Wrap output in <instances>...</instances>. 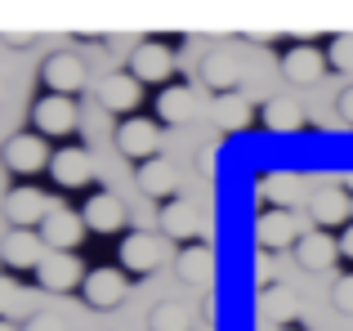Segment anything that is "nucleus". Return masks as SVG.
Masks as SVG:
<instances>
[{
	"label": "nucleus",
	"mask_w": 353,
	"mask_h": 331,
	"mask_svg": "<svg viewBox=\"0 0 353 331\" xmlns=\"http://www.w3.org/2000/svg\"><path fill=\"white\" fill-rule=\"evenodd\" d=\"M201 81H206L215 94L237 90V59L233 54H206V59H201Z\"/></svg>",
	"instance_id": "nucleus-25"
},
{
	"label": "nucleus",
	"mask_w": 353,
	"mask_h": 331,
	"mask_svg": "<svg viewBox=\"0 0 353 331\" xmlns=\"http://www.w3.org/2000/svg\"><path fill=\"white\" fill-rule=\"evenodd\" d=\"M41 237L50 251H72V246H81V237H85V215H77V210H45L41 219Z\"/></svg>",
	"instance_id": "nucleus-5"
},
{
	"label": "nucleus",
	"mask_w": 353,
	"mask_h": 331,
	"mask_svg": "<svg viewBox=\"0 0 353 331\" xmlns=\"http://www.w3.org/2000/svg\"><path fill=\"white\" fill-rule=\"evenodd\" d=\"M259 197H264L268 206L291 210L295 201H300V179H295V174H286V170H273V174H264V179H259Z\"/></svg>",
	"instance_id": "nucleus-23"
},
{
	"label": "nucleus",
	"mask_w": 353,
	"mask_h": 331,
	"mask_svg": "<svg viewBox=\"0 0 353 331\" xmlns=\"http://www.w3.org/2000/svg\"><path fill=\"white\" fill-rule=\"evenodd\" d=\"M277 331H295V327H291V323H286V327H277Z\"/></svg>",
	"instance_id": "nucleus-38"
},
{
	"label": "nucleus",
	"mask_w": 353,
	"mask_h": 331,
	"mask_svg": "<svg viewBox=\"0 0 353 331\" xmlns=\"http://www.w3.org/2000/svg\"><path fill=\"white\" fill-rule=\"evenodd\" d=\"M32 126L36 134H68L72 126H77V103H72V94H41L32 103Z\"/></svg>",
	"instance_id": "nucleus-1"
},
{
	"label": "nucleus",
	"mask_w": 353,
	"mask_h": 331,
	"mask_svg": "<svg viewBox=\"0 0 353 331\" xmlns=\"http://www.w3.org/2000/svg\"><path fill=\"white\" fill-rule=\"evenodd\" d=\"M259 314L268 318V323H291L295 314H300V305H295V296L291 291H282V287H264L259 291Z\"/></svg>",
	"instance_id": "nucleus-27"
},
{
	"label": "nucleus",
	"mask_w": 353,
	"mask_h": 331,
	"mask_svg": "<svg viewBox=\"0 0 353 331\" xmlns=\"http://www.w3.org/2000/svg\"><path fill=\"white\" fill-rule=\"evenodd\" d=\"M139 188L148 192V197H161V201H170L174 197V188H179V174H174V166L170 161H161V157H148V161H139Z\"/></svg>",
	"instance_id": "nucleus-18"
},
{
	"label": "nucleus",
	"mask_w": 353,
	"mask_h": 331,
	"mask_svg": "<svg viewBox=\"0 0 353 331\" xmlns=\"http://www.w3.org/2000/svg\"><path fill=\"white\" fill-rule=\"evenodd\" d=\"M81 215H85V228H94V233H117V228L125 224V206H121L112 192H94V197L81 206Z\"/></svg>",
	"instance_id": "nucleus-19"
},
{
	"label": "nucleus",
	"mask_w": 353,
	"mask_h": 331,
	"mask_svg": "<svg viewBox=\"0 0 353 331\" xmlns=\"http://www.w3.org/2000/svg\"><path fill=\"white\" fill-rule=\"evenodd\" d=\"M340 117H345V126H353V86L340 94Z\"/></svg>",
	"instance_id": "nucleus-34"
},
{
	"label": "nucleus",
	"mask_w": 353,
	"mask_h": 331,
	"mask_svg": "<svg viewBox=\"0 0 353 331\" xmlns=\"http://www.w3.org/2000/svg\"><path fill=\"white\" fill-rule=\"evenodd\" d=\"M336 255H340V242L327 233V228L300 233V242H295V260H300V269H309V273H327L331 264H336Z\"/></svg>",
	"instance_id": "nucleus-7"
},
{
	"label": "nucleus",
	"mask_w": 353,
	"mask_h": 331,
	"mask_svg": "<svg viewBox=\"0 0 353 331\" xmlns=\"http://www.w3.org/2000/svg\"><path fill=\"white\" fill-rule=\"evenodd\" d=\"M139 86H143V81H139L134 72H112L108 81H99V108H108V112H130V108L139 103Z\"/></svg>",
	"instance_id": "nucleus-16"
},
{
	"label": "nucleus",
	"mask_w": 353,
	"mask_h": 331,
	"mask_svg": "<svg viewBox=\"0 0 353 331\" xmlns=\"http://www.w3.org/2000/svg\"><path fill=\"white\" fill-rule=\"evenodd\" d=\"M340 255H349V260H353V224L345 228V237H340Z\"/></svg>",
	"instance_id": "nucleus-35"
},
{
	"label": "nucleus",
	"mask_w": 353,
	"mask_h": 331,
	"mask_svg": "<svg viewBox=\"0 0 353 331\" xmlns=\"http://www.w3.org/2000/svg\"><path fill=\"white\" fill-rule=\"evenodd\" d=\"M0 45H9V50H27L32 36H27V32H9V36H0Z\"/></svg>",
	"instance_id": "nucleus-32"
},
{
	"label": "nucleus",
	"mask_w": 353,
	"mask_h": 331,
	"mask_svg": "<svg viewBox=\"0 0 353 331\" xmlns=\"http://www.w3.org/2000/svg\"><path fill=\"white\" fill-rule=\"evenodd\" d=\"M264 126H268V130H277V134L300 130V126H304L300 103H295V99H268V103H264Z\"/></svg>",
	"instance_id": "nucleus-26"
},
{
	"label": "nucleus",
	"mask_w": 353,
	"mask_h": 331,
	"mask_svg": "<svg viewBox=\"0 0 353 331\" xmlns=\"http://www.w3.org/2000/svg\"><path fill=\"white\" fill-rule=\"evenodd\" d=\"M125 291H130V282L121 269H90L85 282H81V296H85L90 309H112L125 300Z\"/></svg>",
	"instance_id": "nucleus-4"
},
{
	"label": "nucleus",
	"mask_w": 353,
	"mask_h": 331,
	"mask_svg": "<svg viewBox=\"0 0 353 331\" xmlns=\"http://www.w3.org/2000/svg\"><path fill=\"white\" fill-rule=\"evenodd\" d=\"M45 86L54 90V94H77L81 86H85V63L77 59V54H50L41 68Z\"/></svg>",
	"instance_id": "nucleus-12"
},
{
	"label": "nucleus",
	"mask_w": 353,
	"mask_h": 331,
	"mask_svg": "<svg viewBox=\"0 0 353 331\" xmlns=\"http://www.w3.org/2000/svg\"><path fill=\"white\" fill-rule=\"evenodd\" d=\"M250 103L237 94V90H228V94H215V103H210V121L219 126L224 134H237V130H246L250 126Z\"/></svg>",
	"instance_id": "nucleus-21"
},
{
	"label": "nucleus",
	"mask_w": 353,
	"mask_h": 331,
	"mask_svg": "<svg viewBox=\"0 0 353 331\" xmlns=\"http://www.w3.org/2000/svg\"><path fill=\"white\" fill-rule=\"evenodd\" d=\"M117 148L125 152L130 161H148L161 148V130H157L148 117H125V121L117 126Z\"/></svg>",
	"instance_id": "nucleus-2"
},
{
	"label": "nucleus",
	"mask_w": 353,
	"mask_h": 331,
	"mask_svg": "<svg viewBox=\"0 0 353 331\" xmlns=\"http://www.w3.org/2000/svg\"><path fill=\"white\" fill-rule=\"evenodd\" d=\"M27 331H63V327H59V318L41 314V318H32V327H27Z\"/></svg>",
	"instance_id": "nucleus-33"
},
{
	"label": "nucleus",
	"mask_w": 353,
	"mask_h": 331,
	"mask_svg": "<svg viewBox=\"0 0 353 331\" xmlns=\"http://www.w3.org/2000/svg\"><path fill=\"white\" fill-rule=\"evenodd\" d=\"M161 260H165V246L152 233H130L121 242V269H130V273H152V269H161Z\"/></svg>",
	"instance_id": "nucleus-8"
},
{
	"label": "nucleus",
	"mask_w": 353,
	"mask_h": 331,
	"mask_svg": "<svg viewBox=\"0 0 353 331\" xmlns=\"http://www.w3.org/2000/svg\"><path fill=\"white\" fill-rule=\"evenodd\" d=\"M0 94H5V81H0Z\"/></svg>",
	"instance_id": "nucleus-39"
},
{
	"label": "nucleus",
	"mask_w": 353,
	"mask_h": 331,
	"mask_svg": "<svg viewBox=\"0 0 353 331\" xmlns=\"http://www.w3.org/2000/svg\"><path fill=\"white\" fill-rule=\"evenodd\" d=\"M0 260H5V269H36L45 260V237L32 228H14L0 246Z\"/></svg>",
	"instance_id": "nucleus-11"
},
{
	"label": "nucleus",
	"mask_w": 353,
	"mask_h": 331,
	"mask_svg": "<svg viewBox=\"0 0 353 331\" xmlns=\"http://www.w3.org/2000/svg\"><path fill=\"white\" fill-rule=\"evenodd\" d=\"M255 242L264 251H282V246H295L300 242V228H295V215L282 206H268L264 215L255 219Z\"/></svg>",
	"instance_id": "nucleus-6"
},
{
	"label": "nucleus",
	"mask_w": 353,
	"mask_h": 331,
	"mask_svg": "<svg viewBox=\"0 0 353 331\" xmlns=\"http://www.w3.org/2000/svg\"><path fill=\"white\" fill-rule=\"evenodd\" d=\"M157 112H161V121L183 126L192 112H197V99H192V90H188V86H165V90H161V99H157Z\"/></svg>",
	"instance_id": "nucleus-24"
},
{
	"label": "nucleus",
	"mask_w": 353,
	"mask_h": 331,
	"mask_svg": "<svg viewBox=\"0 0 353 331\" xmlns=\"http://www.w3.org/2000/svg\"><path fill=\"white\" fill-rule=\"evenodd\" d=\"M331 300H336L340 314H353V273H345V278L331 287Z\"/></svg>",
	"instance_id": "nucleus-31"
},
{
	"label": "nucleus",
	"mask_w": 353,
	"mask_h": 331,
	"mask_svg": "<svg viewBox=\"0 0 353 331\" xmlns=\"http://www.w3.org/2000/svg\"><path fill=\"white\" fill-rule=\"evenodd\" d=\"M174 269H179V282H188V287H210V278H215V255L201 242H183Z\"/></svg>",
	"instance_id": "nucleus-15"
},
{
	"label": "nucleus",
	"mask_w": 353,
	"mask_h": 331,
	"mask_svg": "<svg viewBox=\"0 0 353 331\" xmlns=\"http://www.w3.org/2000/svg\"><path fill=\"white\" fill-rule=\"evenodd\" d=\"M18 309H23V296H18V287L9 278H0V318H14Z\"/></svg>",
	"instance_id": "nucleus-30"
},
{
	"label": "nucleus",
	"mask_w": 353,
	"mask_h": 331,
	"mask_svg": "<svg viewBox=\"0 0 353 331\" xmlns=\"http://www.w3.org/2000/svg\"><path fill=\"white\" fill-rule=\"evenodd\" d=\"M0 331H14V323H9V318H0Z\"/></svg>",
	"instance_id": "nucleus-37"
},
{
	"label": "nucleus",
	"mask_w": 353,
	"mask_h": 331,
	"mask_svg": "<svg viewBox=\"0 0 353 331\" xmlns=\"http://www.w3.org/2000/svg\"><path fill=\"white\" fill-rule=\"evenodd\" d=\"M327 63L336 72H353V36H336L327 45Z\"/></svg>",
	"instance_id": "nucleus-29"
},
{
	"label": "nucleus",
	"mask_w": 353,
	"mask_h": 331,
	"mask_svg": "<svg viewBox=\"0 0 353 331\" xmlns=\"http://www.w3.org/2000/svg\"><path fill=\"white\" fill-rule=\"evenodd\" d=\"M322 68H327V54H322L318 45H291V50L282 54V77L291 81V86H313V81L322 77Z\"/></svg>",
	"instance_id": "nucleus-10"
},
{
	"label": "nucleus",
	"mask_w": 353,
	"mask_h": 331,
	"mask_svg": "<svg viewBox=\"0 0 353 331\" xmlns=\"http://www.w3.org/2000/svg\"><path fill=\"white\" fill-rule=\"evenodd\" d=\"M5 166L14 174H36L41 166H50V148H45V134H14L5 143Z\"/></svg>",
	"instance_id": "nucleus-9"
},
{
	"label": "nucleus",
	"mask_w": 353,
	"mask_h": 331,
	"mask_svg": "<svg viewBox=\"0 0 353 331\" xmlns=\"http://www.w3.org/2000/svg\"><path fill=\"white\" fill-rule=\"evenodd\" d=\"M309 215L318 228H336L349 219V192L345 188H318L309 197Z\"/></svg>",
	"instance_id": "nucleus-20"
},
{
	"label": "nucleus",
	"mask_w": 353,
	"mask_h": 331,
	"mask_svg": "<svg viewBox=\"0 0 353 331\" xmlns=\"http://www.w3.org/2000/svg\"><path fill=\"white\" fill-rule=\"evenodd\" d=\"M161 228H165V237H174V242H192V237L201 233V215H197V206H192V201L170 197V201L161 206Z\"/></svg>",
	"instance_id": "nucleus-17"
},
{
	"label": "nucleus",
	"mask_w": 353,
	"mask_h": 331,
	"mask_svg": "<svg viewBox=\"0 0 353 331\" xmlns=\"http://www.w3.org/2000/svg\"><path fill=\"white\" fill-rule=\"evenodd\" d=\"M345 192H349V197H353V174H345Z\"/></svg>",
	"instance_id": "nucleus-36"
},
{
	"label": "nucleus",
	"mask_w": 353,
	"mask_h": 331,
	"mask_svg": "<svg viewBox=\"0 0 353 331\" xmlns=\"http://www.w3.org/2000/svg\"><path fill=\"white\" fill-rule=\"evenodd\" d=\"M170 68H174L170 50H165V45H157V41L134 45V54H130V72H134L139 81H148V86H161V81L170 77Z\"/></svg>",
	"instance_id": "nucleus-14"
},
{
	"label": "nucleus",
	"mask_w": 353,
	"mask_h": 331,
	"mask_svg": "<svg viewBox=\"0 0 353 331\" xmlns=\"http://www.w3.org/2000/svg\"><path fill=\"white\" fill-rule=\"evenodd\" d=\"M5 215H9V224H14V228H32V224H41V219H45V197L36 188H14L5 197Z\"/></svg>",
	"instance_id": "nucleus-22"
},
{
	"label": "nucleus",
	"mask_w": 353,
	"mask_h": 331,
	"mask_svg": "<svg viewBox=\"0 0 353 331\" xmlns=\"http://www.w3.org/2000/svg\"><path fill=\"white\" fill-rule=\"evenodd\" d=\"M50 174L59 179V188H81L94 179V157L85 148H63L50 157Z\"/></svg>",
	"instance_id": "nucleus-13"
},
{
	"label": "nucleus",
	"mask_w": 353,
	"mask_h": 331,
	"mask_svg": "<svg viewBox=\"0 0 353 331\" xmlns=\"http://www.w3.org/2000/svg\"><path fill=\"white\" fill-rule=\"evenodd\" d=\"M36 282L45 291H72L85 282V269H81V260L72 251H45V260L36 264Z\"/></svg>",
	"instance_id": "nucleus-3"
},
{
	"label": "nucleus",
	"mask_w": 353,
	"mask_h": 331,
	"mask_svg": "<svg viewBox=\"0 0 353 331\" xmlns=\"http://www.w3.org/2000/svg\"><path fill=\"white\" fill-rule=\"evenodd\" d=\"M148 323H152V331H192V314L179 305V300H161Z\"/></svg>",
	"instance_id": "nucleus-28"
}]
</instances>
